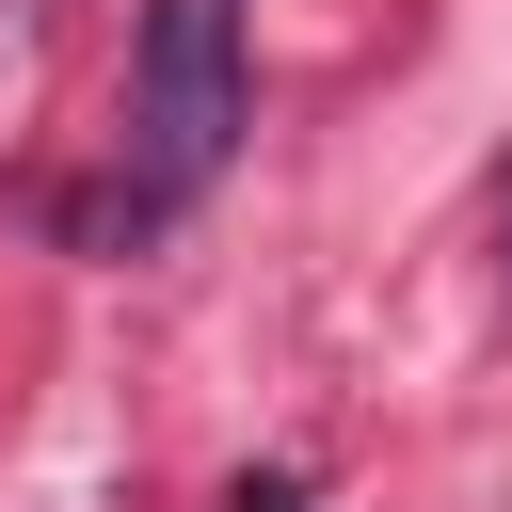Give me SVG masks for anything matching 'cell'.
<instances>
[{"instance_id":"obj_1","label":"cell","mask_w":512,"mask_h":512,"mask_svg":"<svg viewBox=\"0 0 512 512\" xmlns=\"http://www.w3.org/2000/svg\"><path fill=\"white\" fill-rule=\"evenodd\" d=\"M240 112H256L240 0H160L144 48H128V176H112V208H128V224H176V208L240 160Z\"/></svg>"},{"instance_id":"obj_2","label":"cell","mask_w":512,"mask_h":512,"mask_svg":"<svg viewBox=\"0 0 512 512\" xmlns=\"http://www.w3.org/2000/svg\"><path fill=\"white\" fill-rule=\"evenodd\" d=\"M224 512H304V480H288V464H256V480H240Z\"/></svg>"},{"instance_id":"obj_3","label":"cell","mask_w":512,"mask_h":512,"mask_svg":"<svg viewBox=\"0 0 512 512\" xmlns=\"http://www.w3.org/2000/svg\"><path fill=\"white\" fill-rule=\"evenodd\" d=\"M496 256H512V192H496Z\"/></svg>"}]
</instances>
